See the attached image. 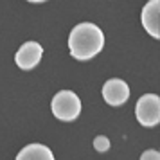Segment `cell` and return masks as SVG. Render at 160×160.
<instances>
[{
    "mask_svg": "<svg viewBox=\"0 0 160 160\" xmlns=\"http://www.w3.org/2000/svg\"><path fill=\"white\" fill-rule=\"evenodd\" d=\"M104 47V34L102 31L90 22L78 23L68 36V49L72 58L79 61H87L97 56Z\"/></svg>",
    "mask_w": 160,
    "mask_h": 160,
    "instance_id": "obj_1",
    "label": "cell"
},
{
    "mask_svg": "<svg viewBox=\"0 0 160 160\" xmlns=\"http://www.w3.org/2000/svg\"><path fill=\"white\" fill-rule=\"evenodd\" d=\"M52 113L59 121H74L81 113V99L70 90H61L52 97Z\"/></svg>",
    "mask_w": 160,
    "mask_h": 160,
    "instance_id": "obj_2",
    "label": "cell"
},
{
    "mask_svg": "<svg viewBox=\"0 0 160 160\" xmlns=\"http://www.w3.org/2000/svg\"><path fill=\"white\" fill-rule=\"evenodd\" d=\"M137 121L142 126H157L160 121V97L157 94H146L135 106Z\"/></svg>",
    "mask_w": 160,
    "mask_h": 160,
    "instance_id": "obj_3",
    "label": "cell"
},
{
    "mask_svg": "<svg viewBox=\"0 0 160 160\" xmlns=\"http://www.w3.org/2000/svg\"><path fill=\"white\" fill-rule=\"evenodd\" d=\"M42 56H43V47L38 42H27V43H23L18 49L15 61L22 70H31V68H34L40 63Z\"/></svg>",
    "mask_w": 160,
    "mask_h": 160,
    "instance_id": "obj_4",
    "label": "cell"
},
{
    "mask_svg": "<svg viewBox=\"0 0 160 160\" xmlns=\"http://www.w3.org/2000/svg\"><path fill=\"white\" fill-rule=\"evenodd\" d=\"M130 97V87L122 79H108L102 85V99L112 106H121Z\"/></svg>",
    "mask_w": 160,
    "mask_h": 160,
    "instance_id": "obj_5",
    "label": "cell"
},
{
    "mask_svg": "<svg viewBox=\"0 0 160 160\" xmlns=\"http://www.w3.org/2000/svg\"><path fill=\"white\" fill-rule=\"evenodd\" d=\"M160 2L158 0H151L148 2L142 9V25L144 29L151 34L153 38H158L160 36Z\"/></svg>",
    "mask_w": 160,
    "mask_h": 160,
    "instance_id": "obj_6",
    "label": "cell"
},
{
    "mask_svg": "<svg viewBox=\"0 0 160 160\" xmlns=\"http://www.w3.org/2000/svg\"><path fill=\"white\" fill-rule=\"evenodd\" d=\"M15 160H54V155L43 144H29L16 155Z\"/></svg>",
    "mask_w": 160,
    "mask_h": 160,
    "instance_id": "obj_7",
    "label": "cell"
},
{
    "mask_svg": "<svg viewBox=\"0 0 160 160\" xmlns=\"http://www.w3.org/2000/svg\"><path fill=\"white\" fill-rule=\"evenodd\" d=\"M94 148L97 149V151H106V149L110 148V140L106 137H95Z\"/></svg>",
    "mask_w": 160,
    "mask_h": 160,
    "instance_id": "obj_8",
    "label": "cell"
},
{
    "mask_svg": "<svg viewBox=\"0 0 160 160\" xmlns=\"http://www.w3.org/2000/svg\"><path fill=\"white\" fill-rule=\"evenodd\" d=\"M140 160H160V155H158V151H155V149H148V151L142 153Z\"/></svg>",
    "mask_w": 160,
    "mask_h": 160,
    "instance_id": "obj_9",
    "label": "cell"
}]
</instances>
